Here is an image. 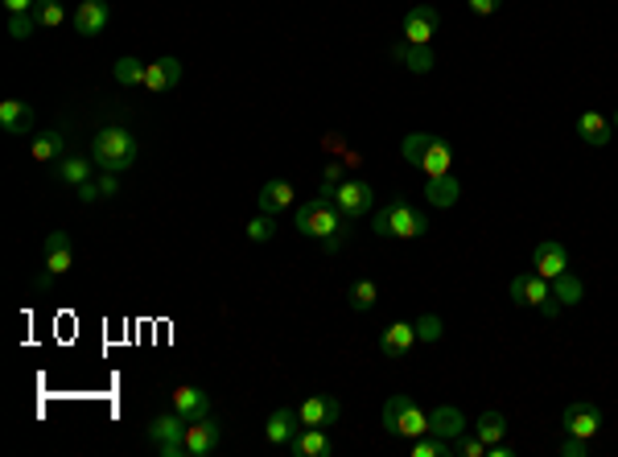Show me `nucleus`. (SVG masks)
Wrapping results in <instances>:
<instances>
[{
  "instance_id": "20",
  "label": "nucleus",
  "mask_w": 618,
  "mask_h": 457,
  "mask_svg": "<svg viewBox=\"0 0 618 457\" xmlns=\"http://www.w3.org/2000/svg\"><path fill=\"white\" fill-rule=\"evenodd\" d=\"M412 342H417V326H412V322H392L384 334H379V350H384V355H392V359L408 355Z\"/></svg>"
},
{
  "instance_id": "38",
  "label": "nucleus",
  "mask_w": 618,
  "mask_h": 457,
  "mask_svg": "<svg viewBox=\"0 0 618 457\" xmlns=\"http://www.w3.org/2000/svg\"><path fill=\"white\" fill-rule=\"evenodd\" d=\"M342 181H347V178H342V165L330 161V165H326V173H322V198H326V202L334 198V190H338Z\"/></svg>"
},
{
  "instance_id": "1",
  "label": "nucleus",
  "mask_w": 618,
  "mask_h": 457,
  "mask_svg": "<svg viewBox=\"0 0 618 457\" xmlns=\"http://www.w3.org/2000/svg\"><path fill=\"white\" fill-rule=\"evenodd\" d=\"M293 223H297V231H301V235L322 239L326 251H338L342 239H347V219H342L338 207H334V202H326V198H314V202L297 207Z\"/></svg>"
},
{
  "instance_id": "16",
  "label": "nucleus",
  "mask_w": 618,
  "mask_h": 457,
  "mask_svg": "<svg viewBox=\"0 0 618 457\" xmlns=\"http://www.w3.org/2000/svg\"><path fill=\"white\" fill-rule=\"evenodd\" d=\"M330 437H326L322 429H314V424H301L297 429V437L289 441V453H297V457H330Z\"/></svg>"
},
{
  "instance_id": "13",
  "label": "nucleus",
  "mask_w": 618,
  "mask_h": 457,
  "mask_svg": "<svg viewBox=\"0 0 618 457\" xmlns=\"http://www.w3.org/2000/svg\"><path fill=\"white\" fill-rule=\"evenodd\" d=\"M108 21H112L108 0H83L79 9H74L71 25H74V34L79 37H99L103 29H108Z\"/></svg>"
},
{
  "instance_id": "18",
  "label": "nucleus",
  "mask_w": 618,
  "mask_h": 457,
  "mask_svg": "<svg viewBox=\"0 0 618 457\" xmlns=\"http://www.w3.org/2000/svg\"><path fill=\"white\" fill-rule=\"evenodd\" d=\"M297 424H301L297 408H277V413L269 416V424H264V437H269V445L289 449V441L297 437Z\"/></svg>"
},
{
  "instance_id": "42",
  "label": "nucleus",
  "mask_w": 618,
  "mask_h": 457,
  "mask_svg": "<svg viewBox=\"0 0 618 457\" xmlns=\"http://www.w3.org/2000/svg\"><path fill=\"white\" fill-rule=\"evenodd\" d=\"M74 194H79V202H99L103 198V190H99V181H83V186H74Z\"/></svg>"
},
{
  "instance_id": "26",
  "label": "nucleus",
  "mask_w": 618,
  "mask_h": 457,
  "mask_svg": "<svg viewBox=\"0 0 618 457\" xmlns=\"http://www.w3.org/2000/svg\"><path fill=\"white\" fill-rule=\"evenodd\" d=\"M392 58H400L412 74H429L433 71V50L429 45H412V42H404V37L392 45Z\"/></svg>"
},
{
  "instance_id": "44",
  "label": "nucleus",
  "mask_w": 618,
  "mask_h": 457,
  "mask_svg": "<svg viewBox=\"0 0 618 457\" xmlns=\"http://www.w3.org/2000/svg\"><path fill=\"white\" fill-rule=\"evenodd\" d=\"M99 190H103V198H116V173H103V178H99Z\"/></svg>"
},
{
  "instance_id": "7",
  "label": "nucleus",
  "mask_w": 618,
  "mask_h": 457,
  "mask_svg": "<svg viewBox=\"0 0 618 457\" xmlns=\"http://www.w3.org/2000/svg\"><path fill=\"white\" fill-rule=\"evenodd\" d=\"M186 416L181 413H162V416H152L149 421V441L157 445V453H165V457H186Z\"/></svg>"
},
{
  "instance_id": "39",
  "label": "nucleus",
  "mask_w": 618,
  "mask_h": 457,
  "mask_svg": "<svg viewBox=\"0 0 618 457\" xmlns=\"http://www.w3.org/2000/svg\"><path fill=\"white\" fill-rule=\"evenodd\" d=\"M417 326V338L421 342H437L441 338V317H433V314H425L421 322H412Z\"/></svg>"
},
{
  "instance_id": "23",
  "label": "nucleus",
  "mask_w": 618,
  "mask_h": 457,
  "mask_svg": "<svg viewBox=\"0 0 618 457\" xmlns=\"http://www.w3.org/2000/svg\"><path fill=\"white\" fill-rule=\"evenodd\" d=\"M178 83H181L178 58H157V63H149V74H144V87L149 91H173Z\"/></svg>"
},
{
  "instance_id": "17",
  "label": "nucleus",
  "mask_w": 618,
  "mask_h": 457,
  "mask_svg": "<svg viewBox=\"0 0 618 457\" xmlns=\"http://www.w3.org/2000/svg\"><path fill=\"white\" fill-rule=\"evenodd\" d=\"M173 413H181L186 421H202V416H211V395H206L202 387L181 384L178 392H173Z\"/></svg>"
},
{
  "instance_id": "25",
  "label": "nucleus",
  "mask_w": 618,
  "mask_h": 457,
  "mask_svg": "<svg viewBox=\"0 0 618 457\" xmlns=\"http://www.w3.org/2000/svg\"><path fill=\"white\" fill-rule=\"evenodd\" d=\"M425 198H429L433 207H454L457 198H462V181L454 173H441V178H425Z\"/></svg>"
},
{
  "instance_id": "35",
  "label": "nucleus",
  "mask_w": 618,
  "mask_h": 457,
  "mask_svg": "<svg viewBox=\"0 0 618 457\" xmlns=\"http://www.w3.org/2000/svg\"><path fill=\"white\" fill-rule=\"evenodd\" d=\"M34 17H37V25H63V21H66L63 0H37Z\"/></svg>"
},
{
  "instance_id": "21",
  "label": "nucleus",
  "mask_w": 618,
  "mask_h": 457,
  "mask_svg": "<svg viewBox=\"0 0 618 457\" xmlns=\"http://www.w3.org/2000/svg\"><path fill=\"white\" fill-rule=\"evenodd\" d=\"M610 132H614V124H610L602 112H582V116H577V136H582L590 149L610 144Z\"/></svg>"
},
{
  "instance_id": "3",
  "label": "nucleus",
  "mask_w": 618,
  "mask_h": 457,
  "mask_svg": "<svg viewBox=\"0 0 618 457\" xmlns=\"http://www.w3.org/2000/svg\"><path fill=\"white\" fill-rule=\"evenodd\" d=\"M371 231H376L379 239H417V235L429 231V219H425L421 207H412L408 198H392L376 215Z\"/></svg>"
},
{
  "instance_id": "19",
  "label": "nucleus",
  "mask_w": 618,
  "mask_h": 457,
  "mask_svg": "<svg viewBox=\"0 0 618 457\" xmlns=\"http://www.w3.org/2000/svg\"><path fill=\"white\" fill-rule=\"evenodd\" d=\"M0 128L9 136H25L29 128H34V108L21 103V99H5V103H0Z\"/></svg>"
},
{
  "instance_id": "33",
  "label": "nucleus",
  "mask_w": 618,
  "mask_h": 457,
  "mask_svg": "<svg viewBox=\"0 0 618 457\" xmlns=\"http://www.w3.org/2000/svg\"><path fill=\"white\" fill-rule=\"evenodd\" d=\"M475 433L486 441V445H495V441L507 437V421H503V413H483L475 424Z\"/></svg>"
},
{
  "instance_id": "32",
  "label": "nucleus",
  "mask_w": 618,
  "mask_h": 457,
  "mask_svg": "<svg viewBox=\"0 0 618 457\" xmlns=\"http://www.w3.org/2000/svg\"><path fill=\"white\" fill-rule=\"evenodd\" d=\"M412 457H454V441L437 437V433H425V437L412 441Z\"/></svg>"
},
{
  "instance_id": "12",
  "label": "nucleus",
  "mask_w": 618,
  "mask_h": 457,
  "mask_svg": "<svg viewBox=\"0 0 618 457\" xmlns=\"http://www.w3.org/2000/svg\"><path fill=\"white\" fill-rule=\"evenodd\" d=\"M532 272L544 280H556L561 272H569V251H564V243L561 239L536 243V251H532Z\"/></svg>"
},
{
  "instance_id": "14",
  "label": "nucleus",
  "mask_w": 618,
  "mask_h": 457,
  "mask_svg": "<svg viewBox=\"0 0 618 457\" xmlns=\"http://www.w3.org/2000/svg\"><path fill=\"white\" fill-rule=\"evenodd\" d=\"M42 251H45V272H50V277H66V272L74 268V251H71V235L66 231L45 235Z\"/></svg>"
},
{
  "instance_id": "8",
  "label": "nucleus",
  "mask_w": 618,
  "mask_h": 457,
  "mask_svg": "<svg viewBox=\"0 0 618 457\" xmlns=\"http://www.w3.org/2000/svg\"><path fill=\"white\" fill-rule=\"evenodd\" d=\"M334 207H338V215L347 219V223H355L358 215H368L371 207H376V190L368 186V181H358V178H347L338 190H334L330 198Z\"/></svg>"
},
{
  "instance_id": "5",
  "label": "nucleus",
  "mask_w": 618,
  "mask_h": 457,
  "mask_svg": "<svg viewBox=\"0 0 618 457\" xmlns=\"http://www.w3.org/2000/svg\"><path fill=\"white\" fill-rule=\"evenodd\" d=\"M384 429L392 433V437H425L429 433V413H421L417 404H412V395H387L384 404Z\"/></svg>"
},
{
  "instance_id": "11",
  "label": "nucleus",
  "mask_w": 618,
  "mask_h": 457,
  "mask_svg": "<svg viewBox=\"0 0 618 457\" xmlns=\"http://www.w3.org/2000/svg\"><path fill=\"white\" fill-rule=\"evenodd\" d=\"M186 457H211L219 449V441H223V424L211 421V416H202V421H190L186 424Z\"/></svg>"
},
{
  "instance_id": "2",
  "label": "nucleus",
  "mask_w": 618,
  "mask_h": 457,
  "mask_svg": "<svg viewBox=\"0 0 618 457\" xmlns=\"http://www.w3.org/2000/svg\"><path fill=\"white\" fill-rule=\"evenodd\" d=\"M404 161L417 165L425 178H441V173H454V149H449L441 136L433 132H408L400 141Z\"/></svg>"
},
{
  "instance_id": "4",
  "label": "nucleus",
  "mask_w": 618,
  "mask_h": 457,
  "mask_svg": "<svg viewBox=\"0 0 618 457\" xmlns=\"http://www.w3.org/2000/svg\"><path fill=\"white\" fill-rule=\"evenodd\" d=\"M91 157H95V165L103 173H120L128 170V165H136V141L132 132H124V128H99L95 141H91Z\"/></svg>"
},
{
  "instance_id": "27",
  "label": "nucleus",
  "mask_w": 618,
  "mask_h": 457,
  "mask_svg": "<svg viewBox=\"0 0 618 457\" xmlns=\"http://www.w3.org/2000/svg\"><path fill=\"white\" fill-rule=\"evenodd\" d=\"M87 178H91V165L83 157H58L54 161V181H63V186H83Z\"/></svg>"
},
{
  "instance_id": "15",
  "label": "nucleus",
  "mask_w": 618,
  "mask_h": 457,
  "mask_svg": "<svg viewBox=\"0 0 618 457\" xmlns=\"http://www.w3.org/2000/svg\"><path fill=\"white\" fill-rule=\"evenodd\" d=\"M342 413V404L334 400V395H305L301 408H297V416H301V424H314V429H326V424H334Z\"/></svg>"
},
{
  "instance_id": "28",
  "label": "nucleus",
  "mask_w": 618,
  "mask_h": 457,
  "mask_svg": "<svg viewBox=\"0 0 618 457\" xmlns=\"http://www.w3.org/2000/svg\"><path fill=\"white\" fill-rule=\"evenodd\" d=\"M347 301H350V309H355V314H371V309H376V301H379V285L376 280H355V285H350V293H347Z\"/></svg>"
},
{
  "instance_id": "37",
  "label": "nucleus",
  "mask_w": 618,
  "mask_h": 457,
  "mask_svg": "<svg viewBox=\"0 0 618 457\" xmlns=\"http://www.w3.org/2000/svg\"><path fill=\"white\" fill-rule=\"evenodd\" d=\"M454 453H462V457H486V441L478 437H470V433H462V437H454Z\"/></svg>"
},
{
  "instance_id": "29",
  "label": "nucleus",
  "mask_w": 618,
  "mask_h": 457,
  "mask_svg": "<svg viewBox=\"0 0 618 457\" xmlns=\"http://www.w3.org/2000/svg\"><path fill=\"white\" fill-rule=\"evenodd\" d=\"M553 297H556V301H561V305H577V301H582V297H585V280L577 277L574 268H569V272H561V277L553 280Z\"/></svg>"
},
{
  "instance_id": "41",
  "label": "nucleus",
  "mask_w": 618,
  "mask_h": 457,
  "mask_svg": "<svg viewBox=\"0 0 618 457\" xmlns=\"http://www.w3.org/2000/svg\"><path fill=\"white\" fill-rule=\"evenodd\" d=\"M466 5L475 17H495V13L503 9V0H466Z\"/></svg>"
},
{
  "instance_id": "31",
  "label": "nucleus",
  "mask_w": 618,
  "mask_h": 457,
  "mask_svg": "<svg viewBox=\"0 0 618 457\" xmlns=\"http://www.w3.org/2000/svg\"><path fill=\"white\" fill-rule=\"evenodd\" d=\"M144 74H149V66H144L141 58H120V63L112 66V79H116L120 87H144Z\"/></svg>"
},
{
  "instance_id": "45",
  "label": "nucleus",
  "mask_w": 618,
  "mask_h": 457,
  "mask_svg": "<svg viewBox=\"0 0 618 457\" xmlns=\"http://www.w3.org/2000/svg\"><path fill=\"white\" fill-rule=\"evenodd\" d=\"M5 9L9 13H29V9H37V0H5Z\"/></svg>"
},
{
  "instance_id": "36",
  "label": "nucleus",
  "mask_w": 618,
  "mask_h": 457,
  "mask_svg": "<svg viewBox=\"0 0 618 457\" xmlns=\"http://www.w3.org/2000/svg\"><path fill=\"white\" fill-rule=\"evenodd\" d=\"M34 25H37L34 13H9V37H13V42H25V37H34Z\"/></svg>"
},
{
  "instance_id": "22",
  "label": "nucleus",
  "mask_w": 618,
  "mask_h": 457,
  "mask_svg": "<svg viewBox=\"0 0 618 457\" xmlns=\"http://www.w3.org/2000/svg\"><path fill=\"white\" fill-rule=\"evenodd\" d=\"M429 433L454 441V437H462V433H466V416L457 413L454 404H441V408H433V413H429Z\"/></svg>"
},
{
  "instance_id": "24",
  "label": "nucleus",
  "mask_w": 618,
  "mask_h": 457,
  "mask_svg": "<svg viewBox=\"0 0 618 457\" xmlns=\"http://www.w3.org/2000/svg\"><path fill=\"white\" fill-rule=\"evenodd\" d=\"M256 202H260L264 215H280V210L293 207V186L280 181V178H272V181H264L260 186V198H256Z\"/></svg>"
},
{
  "instance_id": "9",
  "label": "nucleus",
  "mask_w": 618,
  "mask_h": 457,
  "mask_svg": "<svg viewBox=\"0 0 618 457\" xmlns=\"http://www.w3.org/2000/svg\"><path fill=\"white\" fill-rule=\"evenodd\" d=\"M561 429L569 433V437H585L593 441L602 433V408L593 400H574V404H564V413H561Z\"/></svg>"
},
{
  "instance_id": "46",
  "label": "nucleus",
  "mask_w": 618,
  "mask_h": 457,
  "mask_svg": "<svg viewBox=\"0 0 618 457\" xmlns=\"http://www.w3.org/2000/svg\"><path fill=\"white\" fill-rule=\"evenodd\" d=\"M610 124H614V128H618V116H614V120H610Z\"/></svg>"
},
{
  "instance_id": "6",
  "label": "nucleus",
  "mask_w": 618,
  "mask_h": 457,
  "mask_svg": "<svg viewBox=\"0 0 618 457\" xmlns=\"http://www.w3.org/2000/svg\"><path fill=\"white\" fill-rule=\"evenodd\" d=\"M511 301L528 305V309H536V314H544V317L561 314V301L553 297V280L536 277V272H520V277L511 280Z\"/></svg>"
},
{
  "instance_id": "43",
  "label": "nucleus",
  "mask_w": 618,
  "mask_h": 457,
  "mask_svg": "<svg viewBox=\"0 0 618 457\" xmlns=\"http://www.w3.org/2000/svg\"><path fill=\"white\" fill-rule=\"evenodd\" d=\"M486 457H515V445H507V441H495V445H486Z\"/></svg>"
},
{
  "instance_id": "30",
  "label": "nucleus",
  "mask_w": 618,
  "mask_h": 457,
  "mask_svg": "<svg viewBox=\"0 0 618 457\" xmlns=\"http://www.w3.org/2000/svg\"><path fill=\"white\" fill-rule=\"evenodd\" d=\"M63 132H42V136H34V161H42V165H54L58 157H63Z\"/></svg>"
},
{
  "instance_id": "40",
  "label": "nucleus",
  "mask_w": 618,
  "mask_h": 457,
  "mask_svg": "<svg viewBox=\"0 0 618 457\" xmlns=\"http://www.w3.org/2000/svg\"><path fill=\"white\" fill-rule=\"evenodd\" d=\"M561 453L564 457H590V441H585V437H569V433H564Z\"/></svg>"
},
{
  "instance_id": "34",
  "label": "nucleus",
  "mask_w": 618,
  "mask_h": 457,
  "mask_svg": "<svg viewBox=\"0 0 618 457\" xmlns=\"http://www.w3.org/2000/svg\"><path fill=\"white\" fill-rule=\"evenodd\" d=\"M248 239L251 243H272V239H277V219L264 215V210H260V215H251L248 219Z\"/></svg>"
},
{
  "instance_id": "10",
  "label": "nucleus",
  "mask_w": 618,
  "mask_h": 457,
  "mask_svg": "<svg viewBox=\"0 0 618 457\" xmlns=\"http://www.w3.org/2000/svg\"><path fill=\"white\" fill-rule=\"evenodd\" d=\"M437 25H441V13L433 9V5H412V9L404 13L400 34H404V42H412V45H429Z\"/></svg>"
}]
</instances>
